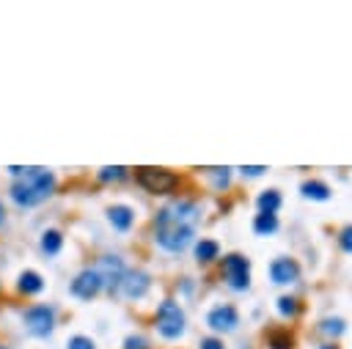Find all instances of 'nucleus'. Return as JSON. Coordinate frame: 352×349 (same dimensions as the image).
<instances>
[{"mask_svg": "<svg viewBox=\"0 0 352 349\" xmlns=\"http://www.w3.org/2000/svg\"><path fill=\"white\" fill-rule=\"evenodd\" d=\"M297 278H300V267H297L294 259L281 256V259H275V261L270 264V281H273V283L286 286V283H294Z\"/></svg>", "mask_w": 352, "mask_h": 349, "instance_id": "obj_10", "label": "nucleus"}, {"mask_svg": "<svg viewBox=\"0 0 352 349\" xmlns=\"http://www.w3.org/2000/svg\"><path fill=\"white\" fill-rule=\"evenodd\" d=\"M199 349H226V346H223V341H221V338H204Z\"/></svg>", "mask_w": 352, "mask_h": 349, "instance_id": "obj_28", "label": "nucleus"}, {"mask_svg": "<svg viewBox=\"0 0 352 349\" xmlns=\"http://www.w3.org/2000/svg\"><path fill=\"white\" fill-rule=\"evenodd\" d=\"M0 349H6V346H0Z\"/></svg>", "mask_w": 352, "mask_h": 349, "instance_id": "obj_31", "label": "nucleus"}, {"mask_svg": "<svg viewBox=\"0 0 352 349\" xmlns=\"http://www.w3.org/2000/svg\"><path fill=\"white\" fill-rule=\"evenodd\" d=\"M55 190V173L50 168H23V173L12 185V198L20 207H36L42 201H47Z\"/></svg>", "mask_w": 352, "mask_h": 349, "instance_id": "obj_2", "label": "nucleus"}, {"mask_svg": "<svg viewBox=\"0 0 352 349\" xmlns=\"http://www.w3.org/2000/svg\"><path fill=\"white\" fill-rule=\"evenodd\" d=\"M201 212L196 201H173L165 209H160L154 220V242L168 253H182L196 234Z\"/></svg>", "mask_w": 352, "mask_h": 349, "instance_id": "obj_1", "label": "nucleus"}, {"mask_svg": "<svg viewBox=\"0 0 352 349\" xmlns=\"http://www.w3.org/2000/svg\"><path fill=\"white\" fill-rule=\"evenodd\" d=\"M322 349H338V346H333V344H330V346H322Z\"/></svg>", "mask_w": 352, "mask_h": 349, "instance_id": "obj_30", "label": "nucleus"}, {"mask_svg": "<svg viewBox=\"0 0 352 349\" xmlns=\"http://www.w3.org/2000/svg\"><path fill=\"white\" fill-rule=\"evenodd\" d=\"M223 275L234 292H245L251 286V261L240 253H231L223 259Z\"/></svg>", "mask_w": 352, "mask_h": 349, "instance_id": "obj_6", "label": "nucleus"}, {"mask_svg": "<svg viewBox=\"0 0 352 349\" xmlns=\"http://www.w3.org/2000/svg\"><path fill=\"white\" fill-rule=\"evenodd\" d=\"M135 177H138L140 188L154 193V196H168L176 190V185H179V177L165 170V168H138Z\"/></svg>", "mask_w": 352, "mask_h": 349, "instance_id": "obj_4", "label": "nucleus"}, {"mask_svg": "<svg viewBox=\"0 0 352 349\" xmlns=\"http://www.w3.org/2000/svg\"><path fill=\"white\" fill-rule=\"evenodd\" d=\"M322 333H327V335H341V333H344V322H341V319H325V322H322Z\"/></svg>", "mask_w": 352, "mask_h": 349, "instance_id": "obj_23", "label": "nucleus"}, {"mask_svg": "<svg viewBox=\"0 0 352 349\" xmlns=\"http://www.w3.org/2000/svg\"><path fill=\"white\" fill-rule=\"evenodd\" d=\"M154 324H157V333L168 341L173 338H182L185 330H188V319H185V311L179 308L176 300H162L160 308H157V316H154Z\"/></svg>", "mask_w": 352, "mask_h": 349, "instance_id": "obj_3", "label": "nucleus"}, {"mask_svg": "<svg viewBox=\"0 0 352 349\" xmlns=\"http://www.w3.org/2000/svg\"><path fill=\"white\" fill-rule=\"evenodd\" d=\"M210 173L215 177L218 188H226V185H229V168H210Z\"/></svg>", "mask_w": 352, "mask_h": 349, "instance_id": "obj_26", "label": "nucleus"}, {"mask_svg": "<svg viewBox=\"0 0 352 349\" xmlns=\"http://www.w3.org/2000/svg\"><path fill=\"white\" fill-rule=\"evenodd\" d=\"M66 349H97V344H94V338H88V335H72V338L66 341Z\"/></svg>", "mask_w": 352, "mask_h": 349, "instance_id": "obj_22", "label": "nucleus"}, {"mask_svg": "<svg viewBox=\"0 0 352 349\" xmlns=\"http://www.w3.org/2000/svg\"><path fill=\"white\" fill-rule=\"evenodd\" d=\"M338 245L344 253H352V226H347L341 234H338Z\"/></svg>", "mask_w": 352, "mask_h": 349, "instance_id": "obj_25", "label": "nucleus"}, {"mask_svg": "<svg viewBox=\"0 0 352 349\" xmlns=\"http://www.w3.org/2000/svg\"><path fill=\"white\" fill-rule=\"evenodd\" d=\"M207 324L215 330V333H231L237 330L240 324V313L234 305H215L210 313H207Z\"/></svg>", "mask_w": 352, "mask_h": 349, "instance_id": "obj_8", "label": "nucleus"}, {"mask_svg": "<svg viewBox=\"0 0 352 349\" xmlns=\"http://www.w3.org/2000/svg\"><path fill=\"white\" fill-rule=\"evenodd\" d=\"M6 223V209H3V204H0V226Z\"/></svg>", "mask_w": 352, "mask_h": 349, "instance_id": "obj_29", "label": "nucleus"}, {"mask_svg": "<svg viewBox=\"0 0 352 349\" xmlns=\"http://www.w3.org/2000/svg\"><path fill=\"white\" fill-rule=\"evenodd\" d=\"M242 177H262V173L267 170V165H242Z\"/></svg>", "mask_w": 352, "mask_h": 349, "instance_id": "obj_27", "label": "nucleus"}, {"mask_svg": "<svg viewBox=\"0 0 352 349\" xmlns=\"http://www.w3.org/2000/svg\"><path fill=\"white\" fill-rule=\"evenodd\" d=\"M124 349H149V341L140 335H127L124 338Z\"/></svg>", "mask_w": 352, "mask_h": 349, "instance_id": "obj_24", "label": "nucleus"}, {"mask_svg": "<svg viewBox=\"0 0 352 349\" xmlns=\"http://www.w3.org/2000/svg\"><path fill=\"white\" fill-rule=\"evenodd\" d=\"M300 193H303V198H311V201H327L330 198V188L325 182H316V179L303 182L300 185Z\"/></svg>", "mask_w": 352, "mask_h": 349, "instance_id": "obj_17", "label": "nucleus"}, {"mask_svg": "<svg viewBox=\"0 0 352 349\" xmlns=\"http://www.w3.org/2000/svg\"><path fill=\"white\" fill-rule=\"evenodd\" d=\"M108 220H110V226H113L116 231H129L132 223H135V212H132L127 204H113V207L108 209Z\"/></svg>", "mask_w": 352, "mask_h": 349, "instance_id": "obj_12", "label": "nucleus"}, {"mask_svg": "<svg viewBox=\"0 0 352 349\" xmlns=\"http://www.w3.org/2000/svg\"><path fill=\"white\" fill-rule=\"evenodd\" d=\"M149 286H151V278H149L143 270H127L124 278H121V283H118V289H121L124 297H129V300H140V297L149 292Z\"/></svg>", "mask_w": 352, "mask_h": 349, "instance_id": "obj_9", "label": "nucleus"}, {"mask_svg": "<svg viewBox=\"0 0 352 349\" xmlns=\"http://www.w3.org/2000/svg\"><path fill=\"white\" fill-rule=\"evenodd\" d=\"M39 248H42L45 256H58L61 248H64V234L58 229H47L42 234V240H39Z\"/></svg>", "mask_w": 352, "mask_h": 349, "instance_id": "obj_14", "label": "nucleus"}, {"mask_svg": "<svg viewBox=\"0 0 352 349\" xmlns=\"http://www.w3.org/2000/svg\"><path fill=\"white\" fill-rule=\"evenodd\" d=\"M97 272L102 275V283H105V286L118 289V283H121V278H124L127 267L121 264V259H116V256H105V259H102V264L97 267Z\"/></svg>", "mask_w": 352, "mask_h": 349, "instance_id": "obj_11", "label": "nucleus"}, {"mask_svg": "<svg viewBox=\"0 0 352 349\" xmlns=\"http://www.w3.org/2000/svg\"><path fill=\"white\" fill-rule=\"evenodd\" d=\"M25 322V330L36 338H47L53 330H55V311L50 305H31L23 316Z\"/></svg>", "mask_w": 352, "mask_h": 349, "instance_id": "obj_5", "label": "nucleus"}, {"mask_svg": "<svg viewBox=\"0 0 352 349\" xmlns=\"http://www.w3.org/2000/svg\"><path fill=\"white\" fill-rule=\"evenodd\" d=\"M97 177H99V182H118V179L127 177V168L124 165H108L97 173Z\"/></svg>", "mask_w": 352, "mask_h": 349, "instance_id": "obj_20", "label": "nucleus"}, {"mask_svg": "<svg viewBox=\"0 0 352 349\" xmlns=\"http://www.w3.org/2000/svg\"><path fill=\"white\" fill-rule=\"evenodd\" d=\"M17 289H20L23 294H39V292L45 289V278H42L36 270H25V272H20V278H17Z\"/></svg>", "mask_w": 352, "mask_h": 349, "instance_id": "obj_13", "label": "nucleus"}, {"mask_svg": "<svg viewBox=\"0 0 352 349\" xmlns=\"http://www.w3.org/2000/svg\"><path fill=\"white\" fill-rule=\"evenodd\" d=\"M253 231H256L259 237L275 234V231H278V218H275V215H256V218H253Z\"/></svg>", "mask_w": 352, "mask_h": 349, "instance_id": "obj_18", "label": "nucleus"}, {"mask_svg": "<svg viewBox=\"0 0 352 349\" xmlns=\"http://www.w3.org/2000/svg\"><path fill=\"white\" fill-rule=\"evenodd\" d=\"M193 253H196V261L210 264V261H215V259L221 256V245H218L215 240H199Z\"/></svg>", "mask_w": 352, "mask_h": 349, "instance_id": "obj_16", "label": "nucleus"}, {"mask_svg": "<svg viewBox=\"0 0 352 349\" xmlns=\"http://www.w3.org/2000/svg\"><path fill=\"white\" fill-rule=\"evenodd\" d=\"M102 289H105V283H102V275H99L97 270H83V272L72 281V286H69V292H72L75 297H80V300H94Z\"/></svg>", "mask_w": 352, "mask_h": 349, "instance_id": "obj_7", "label": "nucleus"}, {"mask_svg": "<svg viewBox=\"0 0 352 349\" xmlns=\"http://www.w3.org/2000/svg\"><path fill=\"white\" fill-rule=\"evenodd\" d=\"M256 207H259V215H275V212L281 209V193H278V190H264V193H259Z\"/></svg>", "mask_w": 352, "mask_h": 349, "instance_id": "obj_15", "label": "nucleus"}, {"mask_svg": "<svg viewBox=\"0 0 352 349\" xmlns=\"http://www.w3.org/2000/svg\"><path fill=\"white\" fill-rule=\"evenodd\" d=\"M267 344H270V349H294V341H292V335L286 330H273Z\"/></svg>", "mask_w": 352, "mask_h": 349, "instance_id": "obj_19", "label": "nucleus"}, {"mask_svg": "<svg viewBox=\"0 0 352 349\" xmlns=\"http://www.w3.org/2000/svg\"><path fill=\"white\" fill-rule=\"evenodd\" d=\"M297 300L294 297H289V294H284V297H278V313L281 316H294L297 313Z\"/></svg>", "mask_w": 352, "mask_h": 349, "instance_id": "obj_21", "label": "nucleus"}]
</instances>
